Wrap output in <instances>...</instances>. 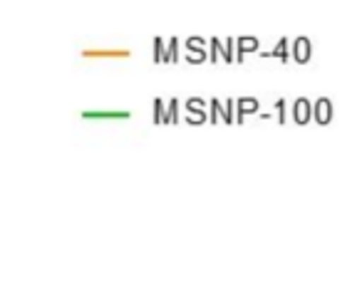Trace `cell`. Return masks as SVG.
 <instances>
[{
    "instance_id": "obj_1",
    "label": "cell",
    "mask_w": 362,
    "mask_h": 305,
    "mask_svg": "<svg viewBox=\"0 0 362 305\" xmlns=\"http://www.w3.org/2000/svg\"><path fill=\"white\" fill-rule=\"evenodd\" d=\"M313 120L317 122V125H330L332 122V102L327 100V97H320V100L313 105Z\"/></svg>"
},
{
    "instance_id": "obj_2",
    "label": "cell",
    "mask_w": 362,
    "mask_h": 305,
    "mask_svg": "<svg viewBox=\"0 0 362 305\" xmlns=\"http://www.w3.org/2000/svg\"><path fill=\"white\" fill-rule=\"evenodd\" d=\"M293 120H296V125H308V122L313 120L310 100H305V97H298V100L293 102Z\"/></svg>"
},
{
    "instance_id": "obj_3",
    "label": "cell",
    "mask_w": 362,
    "mask_h": 305,
    "mask_svg": "<svg viewBox=\"0 0 362 305\" xmlns=\"http://www.w3.org/2000/svg\"><path fill=\"white\" fill-rule=\"evenodd\" d=\"M310 55H313L310 40H308V38H296V40H293V60L305 65V62H310Z\"/></svg>"
},
{
    "instance_id": "obj_4",
    "label": "cell",
    "mask_w": 362,
    "mask_h": 305,
    "mask_svg": "<svg viewBox=\"0 0 362 305\" xmlns=\"http://www.w3.org/2000/svg\"><path fill=\"white\" fill-rule=\"evenodd\" d=\"M233 107H236V115H233V122H243L246 120V115H256L258 112V100L256 97H243V100H238V102H233Z\"/></svg>"
},
{
    "instance_id": "obj_5",
    "label": "cell",
    "mask_w": 362,
    "mask_h": 305,
    "mask_svg": "<svg viewBox=\"0 0 362 305\" xmlns=\"http://www.w3.org/2000/svg\"><path fill=\"white\" fill-rule=\"evenodd\" d=\"M187 112H192V115L187 117L192 125H202V122H206V105H204V100H199V97H194V100L187 102Z\"/></svg>"
},
{
    "instance_id": "obj_6",
    "label": "cell",
    "mask_w": 362,
    "mask_h": 305,
    "mask_svg": "<svg viewBox=\"0 0 362 305\" xmlns=\"http://www.w3.org/2000/svg\"><path fill=\"white\" fill-rule=\"evenodd\" d=\"M187 47H189V50H194L192 55H187V60L192 62V65H199V62L206 60V50H204L202 38H192V40H187Z\"/></svg>"
},
{
    "instance_id": "obj_7",
    "label": "cell",
    "mask_w": 362,
    "mask_h": 305,
    "mask_svg": "<svg viewBox=\"0 0 362 305\" xmlns=\"http://www.w3.org/2000/svg\"><path fill=\"white\" fill-rule=\"evenodd\" d=\"M233 45H238V52L233 55V62H241L246 52L258 50V38H238V40H233Z\"/></svg>"
},
{
    "instance_id": "obj_8",
    "label": "cell",
    "mask_w": 362,
    "mask_h": 305,
    "mask_svg": "<svg viewBox=\"0 0 362 305\" xmlns=\"http://www.w3.org/2000/svg\"><path fill=\"white\" fill-rule=\"evenodd\" d=\"M271 55H273V57H281L283 62H288V57H291V47H288V40H286V38H281V40H278V45L273 47Z\"/></svg>"
},
{
    "instance_id": "obj_9",
    "label": "cell",
    "mask_w": 362,
    "mask_h": 305,
    "mask_svg": "<svg viewBox=\"0 0 362 305\" xmlns=\"http://www.w3.org/2000/svg\"><path fill=\"white\" fill-rule=\"evenodd\" d=\"M176 122H179V100H171L169 112L164 117V125H176Z\"/></svg>"
},
{
    "instance_id": "obj_10",
    "label": "cell",
    "mask_w": 362,
    "mask_h": 305,
    "mask_svg": "<svg viewBox=\"0 0 362 305\" xmlns=\"http://www.w3.org/2000/svg\"><path fill=\"white\" fill-rule=\"evenodd\" d=\"M176 60H179V40H176V38H171L169 50L164 52V62H176Z\"/></svg>"
},
{
    "instance_id": "obj_11",
    "label": "cell",
    "mask_w": 362,
    "mask_h": 305,
    "mask_svg": "<svg viewBox=\"0 0 362 305\" xmlns=\"http://www.w3.org/2000/svg\"><path fill=\"white\" fill-rule=\"evenodd\" d=\"M164 100H154V125H164Z\"/></svg>"
},
{
    "instance_id": "obj_12",
    "label": "cell",
    "mask_w": 362,
    "mask_h": 305,
    "mask_svg": "<svg viewBox=\"0 0 362 305\" xmlns=\"http://www.w3.org/2000/svg\"><path fill=\"white\" fill-rule=\"evenodd\" d=\"M221 120L226 125H233V100H226V107H221Z\"/></svg>"
},
{
    "instance_id": "obj_13",
    "label": "cell",
    "mask_w": 362,
    "mask_h": 305,
    "mask_svg": "<svg viewBox=\"0 0 362 305\" xmlns=\"http://www.w3.org/2000/svg\"><path fill=\"white\" fill-rule=\"evenodd\" d=\"M218 120H221V102L211 100V115H209V122H211V125H216Z\"/></svg>"
},
{
    "instance_id": "obj_14",
    "label": "cell",
    "mask_w": 362,
    "mask_h": 305,
    "mask_svg": "<svg viewBox=\"0 0 362 305\" xmlns=\"http://www.w3.org/2000/svg\"><path fill=\"white\" fill-rule=\"evenodd\" d=\"M218 55H221V40L211 38V55H209V62H218Z\"/></svg>"
},
{
    "instance_id": "obj_15",
    "label": "cell",
    "mask_w": 362,
    "mask_h": 305,
    "mask_svg": "<svg viewBox=\"0 0 362 305\" xmlns=\"http://www.w3.org/2000/svg\"><path fill=\"white\" fill-rule=\"evenodd\" d=\"M164 40L161 38H156L154 40V62H164Z\"/></svg>"
},
{
    "instance_id": "obj_16",
    "label": "cell",
    "mask_w": 362,
    "mask_h": 305,
    "mask_svg": "<svg viewBox=\"0 0 362 305\" xmlns=\"http://www.w3.org/2000/svg\"><path fill=\"white\" fill-rule=\"evenodd\" d=\"M221 57L226 62H233V40H226V45H221Z\"/></svg>"
},
{
    "instance_id": "obj_17",
    "label": "cell",
    "mask_w": 362,
    "mask_h": 305,
    "mask_svg": "<svg viewBox=\"0 0 362 305\" xmlns=\"http://www.w3.org/2000/svg\"><path fill=\"white\" fill-rule=\"evenodd\" d=\"M276 110H278V122H281V125H286V100H278Z\"/></svg>"
}]
</instances>
